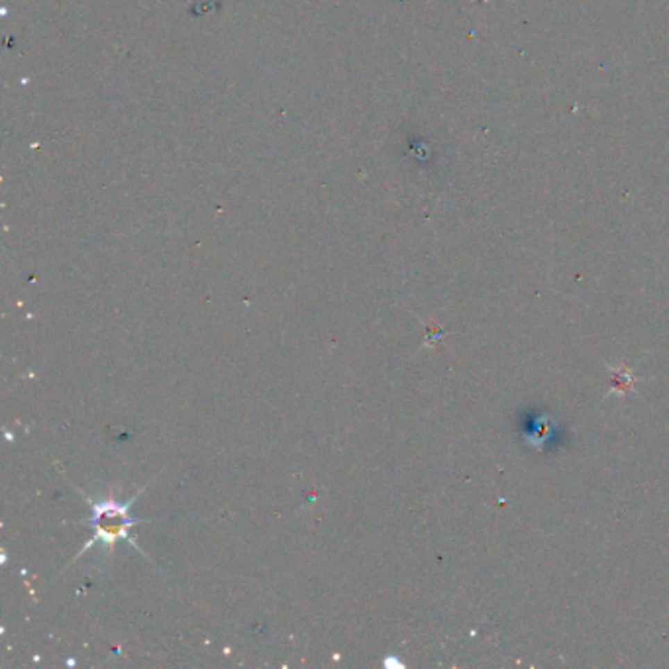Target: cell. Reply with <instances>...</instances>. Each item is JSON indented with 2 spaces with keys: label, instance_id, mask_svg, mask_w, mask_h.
<instances>
[{
  "label": "cell",
  "instance_id": "1",
  "mask_svg": "<svg viewBox=\"0 0 669 669\" xmlns=\"http://www.w3.org/2000/svg\"><path fill=\"white\" fill-rule=\"evenodd\" d=\"M137 520L128 516V505L103 502L92 507V530L99 540L112 545L118 538L128 536V528Z\"/></svg>",
  "mask_w": 669,
  "mask_h": 669
},
{
  "label": "cell",
  "instance_id": "2",
  "mask_svg": "<svg viewBox=\"0 0 669 669\" xmlns=\"http://www.w3.org/2000/svg\"><path fill=\"white\" fill-rule=\"evenodd\" d=\"M613 391L626 393L628 389H632V385H634V375H632L630 369H624V367L613 369Z\"/></svg>",
  "mask_w": 669,
  "mask_h": 669
}]
</instances>
